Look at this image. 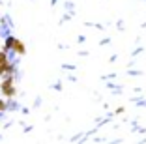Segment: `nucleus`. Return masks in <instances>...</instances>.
Returning <instances> with one entry per match:
<instances>
[{"instance_id": "1", "label": "nucleus", "mask_w": 146, "mask_h": 144, "mask_svg": "<svg viewBox=\"0 0 146 144\" xmlns=\"http://www.w3.org/2000/svg\"><path fill=\"white\" fill-rule=\"evenodd\" d=\"M2 92H4L6 98H11V96H15V88H13V79H11V77H8V79L2 82Z\"/></svg>"}, {"instance_id": "2", "label": "nucleus", "mask_w": 146, "mask_h": 144, "mask_svg": "<svg viewBox=\"0 0 146 144\" xmlns=\"http://www.w3.org/2000/svg\"><path fill=\"white\" fill-rule=\"evenodd\" d=\"M11 49L17 52V54H23V52H25V45H23L19 39H15V41H13V47H11Z\"/></svg>"}, {"instance_id": "3", "label": "nucleus", "mask_w": 146, "mask_h": 144, "mask_svg": "<svg viewBox=\"0 0 146 144\" xmlns=\"http://www.w3.org/2000/svg\"><path fill=\"white\" fill-rule=\"evenodd\" d=\"M2 64H6V54L4 52H0V66H2Z\"/></svg>"}, {"instance_id": "4", "label": "nucleus", "mask_w": 146, "mask_h": 144, "mask_svg": "<svg viewBox=\"0 0 146 144\" xmlns=\"http://www.w3.org/2000/svg\"><path fill=\"white\" fill-rule=\"evenodd\" d=\"M4 107H6V103H4V101H0V110H4Z\"/></svg>"}]
</instances>
